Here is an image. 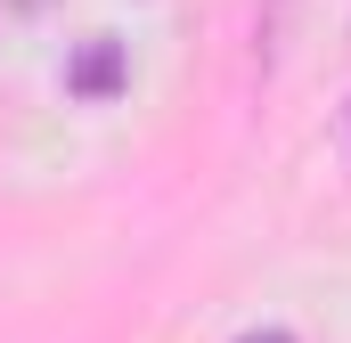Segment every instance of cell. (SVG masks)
Returning a JSON list of instances; mask_svg holds the SVG:
<instances>
[{
	"label": "cell",
	"mask_w": 351,
	"mask_h": 343,
	"mask_svg": "<svg viewBox=\"0 0 351 343\" xmlns=\"http://www.w3.org/2000/svg\"><path fill=\"white\" fill-rule=\"evenodd\" d=\"M237 343H294L286 327H262V335H237Z\"/></svg>",
	"instance_id": "2"
},
{
	"label": "cell",
	"mask_w": 351,
	"mask_h": 343,
	"mask_svg": "<svg viewBox=\"0 0 351 343\" xmlns=\"http://www.w3.org/2000/svg\"><path fill=\"white\" fill-rule=\"evenodd\" d=\"M16 8H49V0H16Z\"/></svg>",
	"instance_id": "3"
},
{
	"label": "cell",
	"mask_w": 351,
	"mask_h": 343,
	"mask_svg": "<svg viewBox=\"0 0 351 343\" xmlns=\"http://www.w3.org/2000/svg\"><path fill=\"white\" fill-rule=\"evenodd\" d=\"M66 90L74 98H106V90H123V41H82V58L66 66Z\"/></svg>",
	"instance_id": "1"
}]
</instances>
